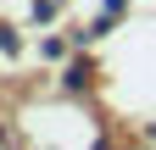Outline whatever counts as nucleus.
<instances>
[{
  "label": "nucleus",
  "mask_w": 156,
  "mask_h": 150,
  "mask_svg": "<svg viewBox=\"0 0 156 150\" xmlns=\"http://www.w3.org/2000/svg\"><path fill=\"white\" fill-rule=\"evenodd\" d=\"M84 84H89V67H84V61L67 67V89H84Z\"/></svg>",
  "instance_id": "nucleus-1"
},
{
  "label": "nucleus",
  "mask_w": 156,
  "mask_h": 150,
  "mask_svg": "<svg viewBox=\"0 0 156 150\" xmlns=\"http://www.w3.org/2000/svg\"><path fill=\"white\" fill-rule=\"evenodd\" d=\"M0 50H17V33L11 28H0Z\"/></svg>",
  "instance_id": "nucleus-2"
}]
</instances>
